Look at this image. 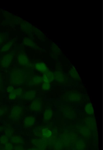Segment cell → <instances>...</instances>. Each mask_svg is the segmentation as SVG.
I'll use <instances>...</instances> for the list:
<instances>
[{"mask_svg": "<svg viewBox=\"0 0 103 150\" xmlns=\"http://www.w3.org/2000/svg\"><path fill=\"white\" fill-rule=\"evenodd\" d=\"M25 75L24 73L19 69L13 70L11 72L10 82L12 85H21L25 81Z\"/></svg>", "mask_w": 103, "mask_h": 150, "instance_id": "6da1fadb", "label": "cell"}, {"mask_svg": "<svg viewBox=\"0 0 103 150\" xmlns=\"http://www.w3.org/2000/svg\"><path fill=\"white\" fill-rule=\"evenodd\" d=\"M23 108L20 106H15L12 109L9 117L15 121L19 120L23 115Z\"/></svg>", "mask_w": 103, "mask_h": 150, "instance_id": "7a4b0ae2", "label": "cell"}, {"mask_svg": "<svg viewBox=\"0 0 103 150\" xmlns=\"http://www.w3.org/2000/svg\"><path fill=\"white\" fill-rule=\"evenodd\" d=\"M17 61L19 64L21 65L26 67H30L32 66V64L26 54L24 52H21L18 54Z\"/></svg>", "mask_w": 103, "mask_h": 150, "instance_id": "3957f363", "label": "cell"}, {"mask_svg": "<svg viewBox=\"0 0 103 150\" xmlns=\"http://www.w3.org/2000/svg\"><path fill=\"white\" fill-rule=\"evenodd\" d=\"M42 100L40 99H37L31 102L30 106V109L31 111L40 112L42 108Z\"/></svg>", "mask_w": 103, "mask_h": 150, "instance_id": "277c9868", "label": "cell"}, {"mask_svg": "<svg viewBox=\"0 0 103 150\" xmlns=\"http://www.w3.org/2000/svg\"><path fill=\"white\" fill-rule=\"evenodd\" d=\"M13 58L12 54H7L2 59L1 64L3 68L8 67L11 64Z\"/></svg>", "mask_w": 103, "mask_h": 150, "instance_id": "5b68a950", "label": "cell"}, {"mask_svg": "<svg viewBox=\"0 0 103 150\" xmlns=\"http://www.w3.org/2000/svg\"><path fill=\"white\" fill-rule=\"evenodd\" d=\"M81 95L78 92H72L68 94V99L70 102H78L81 100Z\"/></svg>", "mask_w": 103, "mask_h": 150, "instance_id": "8992f818", "label": "cell"}, {"mask_svg": "<svg viewBox=\"0 0 103 150\" xmlns=\"http://www.w3.org/2000/svg\"><path fill=\"white\" fill-rule=\"evenodd\" d=\"M42 78L43 81L44 83H50L54 80V73L49 70L43 73Z\"/></svg>", "mask_w": 103, "mask_h": 150, "instance_id": "52a82bcc", "label": "cell"}, {"mask_svg": "<svg viewBox=\"0 0 103 150\" xmlns=\"http://www.w3.org/2000/svg\"><path fill=\"white\" fill-rule=\"evenodd\" d=\"M35 123V118L33 115L26 116L24 118L23 121V124L25 127L29 128L34 125Z\"/></svg>", "mask_w": 103, "mask_h": 150, "instance_id": "ba28073f", "label": "cell"}, {"mask_svg": "<svg viewBox=\"0 0 103 150\" xmlns=\"http://www.w3.org/2000/svg\"><path fill=\"white\" fill-rule=\"evenodd\" d=\"M43 82L42 77L36 75L31 78L29 82V85L31 87L41 84Z\"/></svg>", "mask_w": 103, "mask_h": 150, "instance_id": "9c48e42d", "label": "cell"}, {"mask_svg": "<svg viewBox=\"0 0 103 150\" xmlns=\"http://www.w3.org/2000/svg\"><path fill=\"white\" fill-rule=\"evenodd\" d=\"M36 93L35 90L28 91L23 94L22 98L26 100H32L35 97Z\"/></svg>", "mask_w": 103, "mask_h": 150, "instance_id": "30bf717a", "label": "cell"}, {"mask_svg": "<svg viewBox=\"0 0 103 150\" xmlns=\"http://www.w3.org/2000/svg\"><path fill=\"white\" fill-rule=\"evenodd\" d=\"M35 67L37 70L43 73L49 70L46 64L43 62H39L35 63Z\"/></svg>", "mask_w": 103, "mask_h": 150, "instance_id": "8fae6325", "label": "cell"}, {"mask_svg": "<svg viewBox=\"0 0 103 150\" xmlns=\"http://www.w3.org/2000/svg\"><path fill=\"white\" fill-rule=\"evenodd\" d=\"M55 80L59 83L64 82L66 80L65 75L60 71H56L54 73Z\"/></svg>", "mask_w": 103, "mask_h": 150, "instance_id": "7c38bea8", "label": "cell"}, {"mask_svg": "<svg viewBox=\"0 0 103 150\" xmlns=\"http://www.w3.org/2000/svg\"><path fill=\"white\" fill-rule=\"evenodd\" d=\"M85 123L88 125L89 129L94 130L96 128V122L94 118H87L85 120Z\"/></svg>", "mask_w": 103, "mask_h": 150, "instance_id": "4fadbf2b", "label": "cell"}, {"mask_svg": "<svg viewBox=\"0 0 103 150\" xmlns=\"http://www.w3.org/2000/svg\"><path fill=\"white\" fill-rule=\"evenodd\" d=\"M53 112L52 109H47L45 111L43 115V121L46 122L49 121L52 118Z\"/></svg>", "mask_w": 103, "mask_h": 150, "instance_id": "5bb4252c", "label": "cell"}, {"mask_svg": "<svg viewBox=\"0 0 103 150\" xmlns=\"http://www.w3.org/2000/svg\"><path fill=\"white\" fill-rule=\"evenodd\" d=\"M10 141L12 144H20L23 143V140L20 136L14 135L12 137Z\"/></svg>", "mask_w": 103, "mask_h": 150, "instance_id": "9a60e30c", "label": "cell"}, {"mask_svg": "<svg viewBox=\"0 0 103 150\" xmlns=\"http://www.w3.org/2000/svg\"><path fill=\"white\" fill-rule=\"evenodd\" d=\"M69 73L70 76L76 80H80V77L78 74L77 70L74 67L71 68L69 70Z\"/></svg>", "mask_w": 103, "mask_h": 150, "instance_id": "2e32d148", "label": "cell"}, {"mask_svg": "<svg viewBox=\"0 0 103 150\" xmlns=\"http://www.w3.org/2000/svg\"><path fill=\"white\" fill-rule=\"evenodd\" d=\"M21 27L22 30L27 33H28L32 29V27L30 24L27 22H23L22 23Z\"/></svg>", "mask_w": 103, "mask_h": 150, "instance_id": "e0dca14e", "label": "cell"}, {"mask_svg": "<svg viewBox=\"0 0 103 150\" xmlns=\"http://www.w3.org/2000/svg\"><path fill=\"white\" fill-rule=\"evenodd\" d=\"M41 136L43 138H47L51 137L52 132L48 128H44L41 130Z\"/></svg>", "mask_w": 103, "mask_h": 150, "instance_id": "ac0fdd59", "label": "cell"}, {"mask_svg": "<svg viewBox=\"0 0 103 150\" xmlns=\"http://www.w3.org/2000/svg\"><path fill=\"white\" fill-rule=\"evenodd\" d=\"M23 44L25 45L30 47H34L35 44L33 41L29 38L25 37L23 39Z\"/></svg>", "mask_w": 103, "mask_h": 150, "instance_id": "d6986e66", "label": "cell"}, {"mask_svg": "<svg viewBox=\"0 0 103 150\" xmlns=\"http://www.w3.org/2000/svg\"><path fill=\"white\" fill-rule=\"evenodd\" d=\"M85 110L86 113L89 115L93 114L94 112L92 105L90 103L85 105Z\"/></svg>", "mask_w": 103, "mask_h": 150, "instance_id": "ffe728a7", "label": "cell"}, {"mask_svg": "<svg viewBox=\"0 0 103 150\" xmlns=\"http://www.w3.org/2000/svg\"><path fill=\"white\" fill-rule=\"evenodd\" d=\"M13 43V42L11 41L5 44L2 47L1 51L3 52L9 50L11 48V47Z\"/></svg>", "mask_w": 103, "mask_h": 150, "instance_id": "44dd1931", "label": "cell"}, {"mask_svg": "<svg viewBox=\"0 0 103 150\" xmlns=\"http://www.w3.org/2000/svg\"><path fill=\"white\" fill-rule=\"evenodd\" d=\"M77 150H85V144L84 142L82 140L79 141L76 145Z\"/></svg>", "mask_w": 103, "mask_h": 150, "instance_id": "7402d4cb", "label": "cell"}, {"mask_svg": "<svg viewBox=\"0 0 103 150\" xmlns=\"http://www.w3.org/2000/svg\"><path fill=\"white\" fill-rule=\"evenodd\" d=\"M81 133L82 135L85 137H88L90 136V132L88 128L84 127L82 128L80 130Z\"/></svg>", "mask_w": 103, "mask_h": 150, "instance_id": "603a6c76", "label": "cell"}, {"mask_svg": "<svg viewBox=\"0 0 103 150\" xmlns=\"http://www.w3.org/2000/svg\"><path fill=\"white\" fill-rule=\"evenodd\" d=\"M5 132L6 136L8 137H11L13 135L14 132L12 129L8 128L5 129Z\"/></svg>", "mask_w": 103, "mask_h": 150, "instance_id": "cb8c5ba5", "label": "cell"}, {"mask_svg": "<svg viewBox=\"0 0 103 150\" xmlns=\"http://www.w3.org/2000/svg\"><path fill=\"white\" fill-rule=\"evenodd\" d=\"M8 137L5 135H3L0 137V143L5 145L8 142Z\"/></svg>", "mask_w": 103, "mask_h": 150, "instance_id": "d4e9b609", "label": "cell"}, {"mask_svg": "<svg viewBox=\"0 0 103 150\" xmlns=\"http://www.w3.org/2000/svg\"><path fill=\"white\" fill-rule=\"evenodd\" d=\"M17 96V97H20L22 96L23 90L22 88H19L15 89L13 91Z\"/></svg>", "mask_w": 103, "mask_h": 150, "instance_id": "484cf974", "label": "cell"}, {"mask_svg": "<svg viewBox=\"0 0 103 150\" xmlns=\"http://www.w3.org/2000/svg\"><path fill=\"white\" fill-rule=\"evenodd\" d=\"M51 88V85L49 83H43L42 86V89L44 91L49 90Z\"/></svg>", "mask_w": 103, "mask_h": 150, "instance_id": "4316f807", "label": "cell"}, {"mask_svg": "<svg viewBox=\"0 0 103 150\" xmlns=\"http://www.w3.org/2000/svg\"><path fill=\"white\" fill-rule=\"evenodd\" d=\"M13 148L12 144L8 142L5 145L4 149L5 150H12Z\"/></svg>", "mask_w": 103, "mask_h": 150, "instance_id": "83f0119b", "label": "cell"}, {"mask_svg": "<svg viewBox=\"0 0 103 150\" xmlns=\"http://www.w3.org/2000/svg\"><path fill=\"white\" fill-rule=\"evenodd\" d=\"M17 97V96L13 92L10 93L9 94V98L11 100L14 99Z\"/></svg>", "mask_w": 103, "mask_h": 150, "instance_id": "f1b7e54d", "label": "cell"}, {"mask_svg": "<svg viewBox=\"0 0 103 150\" xmlns=\"http://www.w3.org/2000/svg\"><path fill=\"white\" fill-rule=\"evenodd\" d=\"M14 90V87L13 86H10L7 87L6 89V91L8 93H10L12 92Z\"/></svg>", "mask_w": 103, "mask_h": 150, "instance_id": "f546056e", "label": "cell"}, {"mask_svg": "<svg viewBox=\"0 0 103 150\" xmlns=\"http://www.w3.org/2000/svg\"><path fill=\"white\" fill-rule=\"evenodd\" d=\"M6 110L5 108H0V117L3 116L5 113Z\"/></svg>", "mask_w": 103, "mask_h": 150, "instance_id": "4dcf8cb0", "label": "cell"}, {"mask_svg": "<svg viewBox=\"0 0 103 150\" xmlns=\"http://www.w3.org/2000/svg\"><path fill=\"white\" fill-rule=\"evenodd\" d=\"M13 148L14 150H24L23 146H16Z\"/></svg>", "mask_w": 103, "mask_h": 150, "instance_id": "1f68e13d", "label": "cell"}, {"mask_svg": "<svg viewBox=\"0 0 103 150\" xmlns=\"http://www.w3.org/2000/svg\"><path fill=\"white\" fill-rule=\"evenodd\" d=\"M4 40V36L2 34H0V44H2Z\"/></svg>", "mask_w": 103, "mask_h": 150, "instance_id": "d6a6232c", "label": "cell"}, {"mask_svg": "<svg viewBox=\"0 0 103 150\" xmlns=\"http://www.w3.org/2000/svg\"><path fill=\"white\" fill-rule=\"evenodd\" d=\"M27 150H43L42 149H39L38 148H31L27 149Z\"/></svg>", "mask_w": 103, "mask_h": 150, "instance_id": "836d02e7", "label": "cell"}, {"mask_svg": "<svg viewBox=\"0 0 103 150\" xmlns=\"http://www.w3.org/2000/svg\"><path fill=\"white\" fill-rule=\"evenodd\" d=\"M4 129V128L2 126H0V132L2 131Z\"/></svg>", "mask_w": 103, "mask_h": 150, "instance_id": "e575fe53", "label": "cell"}, {"mask_svg": "<svg viewBox=\"0 0 103 150\" xmlns=\"http://www.w3.org/2000/svg\"><path fill=\"white\" fill-rule=\"evenodd\" d=\"M1 74H0V84H1Z\"/></svg>", "mask_w": 103, "mask_h": 150, "instance_id": "d590c367", "label": "cell"}, {"mask_svg": "<svg viewBox=\"0 0 103 150\" xmlns=\"http://www.w3.org/2000/svg\"><path fill=\"white\" fill-rule=\"evenodd\" d=\"M5 150L3 149V150Z\"/></svg>", "mask_w": 103, "mask_h": 150, "instance_id": "8d00e7d4", "label": "cell"}]
</instances>
